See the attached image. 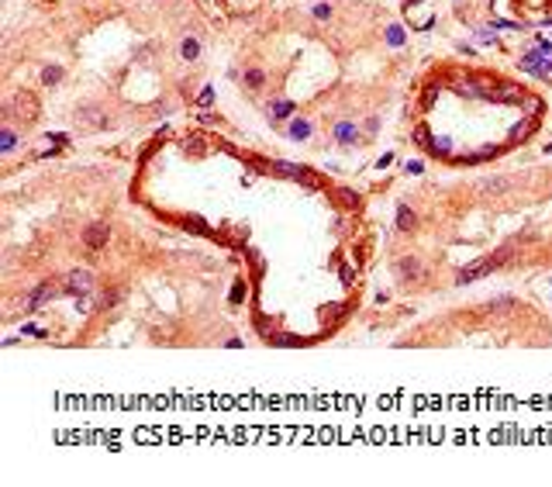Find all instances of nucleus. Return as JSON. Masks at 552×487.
Returning <instances> with one entry per match:
<instances>
[{
    "instance_id": "nucleus-7",
    "label": "nucleus",
    "mask_w": 552,
    "mask_h": 487,
    "mask_svg": "<svg viewBox=\"0 0 552 487\" xmlns=\"http://www.w3.org/2000/svg\"><path fill=\"white\" fill-rule=\"evenodd\" d=\"M414 225H417V214H414L408 204H401V208H397V228H401V232H414Z\"/></svg>"
},
{
    "instance_id": "nucleus-18",
    "label": "nucleus",
    "mask_w": 552,
    "mask_h": 487,
    "mask_svg": "<svg viewBox=\"0 0 552 487\" xmlns=\"http://www.w3.org/2000/svg\"><path fill=\"white\" fill-rule=\"evenodd\" d=\"M483 190H493V194H504V190H507V180H500V176H497V180H486V183H483Z\"/></svg>"
},
{
    "instance_id": "nucleus-4",
    "label": "nucleus",
    "mask_w": 552,
    "mask_h": 487,
    "mask_svg": "<svg viewBox=\"0 0 552 487\" xmlns=\"http://www.w3.org/2000/svg\"><path fill=\"white\" fill-rule=\"evenodd\" d=\"M111 239V225H90L86 232H83V242L97 252V249H104V242Z\"/></svg>"
},
{
    "instance_id": "nucleus-12",
    "label": "nucleus",
    "mask_w": 552,
    "mask_h": 487,
    "mask_svg": "<svg viewBox=\"0 0 552 487\" xmlns=\"http://www.w3.org/2000/svg\"><path fill=\"white\" fill-rule=\"evenodd\" d=\"M397 273H401V277H404V280H414V277H421L424 270H421V263H417V259H401V266H397Z\"/></svg>"
},
{
    "instance_id": "nucleus-14",
    "label": "nucleus",
    "mask_w": 552,
    "mask_h": 487,
    "mask_svg": "<svg viewBox=\"0 0 552 487\" xmlns=\"http://www.w3.org/2000/svg\"><path fill=\"white\" fill-rule=\"evenodd\" d=\"M535 132V118H528V121H518L514 128H511V139H528Z\"/></svg>"
},
{
    "instance_id": "nucleus-1",
    "label": "nucleus",
    "mask_w": 552,
    "mask_h": 487,
    "mask_svg": "<svg viewBox=\"0 0 552 487\" xmlns=\"http://www.w3.org/2000/svg\"><path fill=\"white\" fill-rule=\"evenodd\" d=\"M500 263H507V252H497V256L477 259V263H470V266L459 270V283H470V280H477V277H486V273H490L493 266H500Z\"/></svg>"
},
{
    "instance_id": "nucleus-2",
    "label": "nucleus",
    "mask_w": 552,
    "mask_h": 487,
    "mask_svg": "<svg viewBox=\"0 0 552 487\" xmlns=\"http://www.w3.org/2000/svg\"><path fill=\"white\" fill-rule=\"evenodd\" d=\"M63 290L83 301V297L93 290V273H90V270H72V273L66 277V283H63Z\"/></svg>"
},
{
    "instance_id": "nucleus-5",
    "label": "nucleus",
    "mask_w": 552,
    "mask_h": 487,
    "mask_svg": "<svg viewBox=\"0 0 552 487\" xmlns=\"http://www.w3.org/2000/svg\"><path fill=\"white\" fill-rule=\"evenodd\" d=\"M56 294H59V287H52V283H42V287H38V290L28 297V311H35L42 301H49V297H56Z\"/></svg>"
},
{
    "instance_id": "nucleus-10",
    "label": "nucleus",
    "mask_w": 552,
    "mask_h": 487,
    "mask_svg": "<svg viewBox=\"0 0 552 487\" xmlns=\"http://www.w3.org/2000/svg\"><path fill=\"white\" fill-rule=\"evenodd\" d=\"M242 80H245V86H249V90H259V86H263V83H266V73L259 70V66H249V70H245V76H242Z\"/></svg>"
},
{
    "instance_id": "nucleus-11",
    "label": "nucleus",
    "mask_w": 552,
    "mask_h": 487,
    "mask_svg": "<svg viewBox=\"0 0 552 487\" xmlns=\"http://www.w3.org/2000/svg\"><path fill=\"white\" fill-rule=\"evenodd\" d=\"M180 56H183L187 63L201 59V42H197V38H183V45H180Z\"/></svg>"
},
{
    "instance_id": "nucleus-13",
    "label": "nucleus",
    "mask_w": 552,
    "mask_h": 487,
    "mask_svg": "<svg viewBox=\"0 0 552 487\" xmlns=\"http://www.w3.org/2000/svg\"><path fill=\"white\" fill-rule=\"evenodd\" d=\"M290 114H293V104H290V100H273V104H270V118H273V121L290 118Z\"/></svg>"
},
{
    "instance_id": "nucleus-21",
    "label": "nucleus",
    "mask_w": 552,
    "mask_h": 487,
    "mask_svg": "<svg viewBox=\"0 0 552 487\" xmlns=\"http://www.w3.org/2000/svg\"><path fill=\"white\" fill-rule=\"evenodd\" d=\"M210 100H214V90L204 86V90H201V97H197V104H210Z\"/></svg>"
},
{
    "instance_id": "nucleus-23",
    "label": "nucleus",
    "mask_w": 552,
    "mask_h": 487,
    "mask_svg": "<svg viewBox=\"0 0 552 487\" xmlns=\"http://www.w3.org/2000/svg\"><path fill=\"white\" fill-rule=\"evenodd\" d=\"M342 201H345V204H359V197H355L352 190H342Z\"/></svg>"
},
{
    "instance_id": "nucleus-20",
    "label": "nucleus",
    "mask_w": 552,
    "mask_h": 487,
    "mask_svg": "<svg viewBox=\"0 0 552 487\" xmlns=\"http://www.w3.org/2000/svg\"><path fill=\"white\" fill-rule=\"evenodd\" d=\"M314 17H318V21H328V17H332V7H328V3H318V7H314Z\"/></svg>"
},
{
    "instance_id": "nucleus-3",
    "label": "nucleus",
    "mask_w": 552,
    "mask_h": 487,
    "mask_svg": "<svg viewBox=\"0 0 552 487\" xmlns=\"http://www.w3.org/2000/svg\"><path fill=\"white\" fill-rule=\"evenodd\" d=\"M332 139L339 142V145H355V142H359V128H355L352 121H335V125H332Z\"/></svg>"
},
{
    "instance_id": "nucleus-8",
    "label": "nucleus",
    "mask_w": 552,
    "mask_h": 487,
    "mask_svg": "<svg viewBox=\"0 0 552 487\" xmlns=\"http://www.w3.org/2000/svg\"><path fill=\"white\" fill-rule=\"evenodd\" d=\"M428 152H435V156H452V139H449V135H431Z\"/></svg>"
},
{
    "instance_id": "nucleus-16",
    "label": "nucleus",
    "mask_w": 552,
    "mask_h": 487,
    "mask_svg": "<svg viewBox=\"0 0 552 487\" xmlns=\"http://www.w3.org/2000/svg\"><path fill=\"white\" fill-rule=\"evenodd\" d=\"M59 80H63V70H59V66H45V70H42V83H45V86H52V83H59Z\"/></svg>"
},
{
    "instance_id": "nucleus-22",
    "label": "nucleus",
    "mask_w": 552,
    "mask_h": 487,
    "mask_svg": "<svg viewBox=\"0 0 552 487\" xmlns=\"http://www.w3.org/2000/svg\"><path fill=\"white\" fill-rule=\"evenodd\" d=\"M421 169H424V162H421V159H411V162H408V173H421Z\"/></svg>"
},
{
    "instance_id": "nucleus-6",
    "label": "nucleus",
    "mask_w": 552,
    "mask_h": 487,
    "mask_svg": "<svg viewBox=\"0 0 552 487\" xmlns=\"http://www.w3.org/2000/svg\"><path fill=\"white\" fill-rule=\"evenodd\" d=\"M290 139L293 142L311 139V121H307V118H293V121H290Z\"/></svg>"
},
{
    "instance_id": "nucleus-17",
    "label": "nucleus",
    "mask_w": 552,
    "mask_h": 487,
    "mask_svg": "<svg viewBox=\"0 0 552 487\" xmlns=\"http://www.w3.org/2000/svg\"><path fill=\"white\" fill-rule=\"evenodd\" d=\"M414 139H417V145H421V149H428V142H431V132H428L424 125H417V128H414Z\"/></svg>"
},
{
    "instance_id": "nucleus-24",
    "label": "nucleus",
    "mask_w": 552,
    "mask_h": 487,
    "mask_svg": "<svg viewBox=\"0 0 552 487\" xmlns=\"http://www.w3.org/2000/svg\"><path fill=\"white\" fill-rule=\"evenodd\" d=\"M549 152H552V145H549Z\"/></svg>"
},
{
    "instance_id": "nucleus-15",
    "label": "nucleus",
    "mask_w": 552,
    "mask_h": 487,
    "mask_svg": "<svg viewBox=\"0 0 552 487\" xmlns=\"http://www.w3.org/2000/svg\"><path fill=\"white\" fill-rule=\"evenodd\" d=\"M387 45H394V49L404 45V28H401V24H390V28H387Z\"/></svg>"
},
{
    "instance_id": "nucleus-9",
    "label": "nucleus",
    "mask_w": 552,
    "mask_h": 487,
    "mask_svg": "<svg viewBox=\"0 0 552 487\" xmlns=\"http://www.w3.org/2000/svg\"><path fill=\"white\" fill-rule=\"evenodd\" d=\"M14 149H17V132H14L10 125H3V132H0V152L10 156Z\"/></svg>"
},
{
    "instance_id": "nucleus-19",
    "label": "nucleus",
    "mask_w": 552,
    "mask_h": 487,
    "mask_svg": "<svg viewBox=\"0 0 552 487\" xmlns=\"http://www.w3.org/2000/svg\"><path fill=\"white\" fill-rule=\"evenodd\" d=\"M435 97H438V86H435V83H431V86H428V90H424V100H421V107H424V111H428V107H431V104H435Z\"/></svg>"
}]
</instances>
